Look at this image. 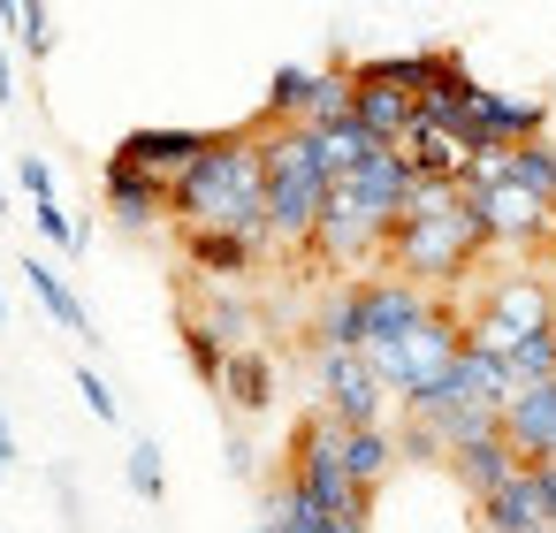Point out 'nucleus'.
<instances>
[{
    "label": "nucleus",
    "mask_w": 556,
    "mask_h": 533,
    "mask_svg": "<svg viewBox=\"0 0 556 533\" xmlns=\"http://www.w3.org/2000/svg\"><path fill=\"white\" fill-rule=\"evenodd\" d=\"M168 221L176 229H222V237L267 244V176H260L252 123L214 130V145L168 183Z\"/></svg>",
    "instance_id": "1"
},
{
    "label": "nucleus",
    "mask_w": 556,
    "mask_h": 533,
    "mask_svg": "<svg viewBox=\"0 0 556 533\" xmlns=\"http://www.w3.org/2000/svg\"><path fill=\"white\" fill-rule=\"evenodd\" d=\"M480 252H488V229H480L465 183H412V199L381 244V275H404L434 297V290H457Z\"/></svg>",
    "instance_id": "2"
},
{
    "label": "nucleus",
    "mask_w": 556,
    "mask_h": 533,
    "mask_svg": "<svg viewBox=\"0 0 556 533\" xmlns=\"http://www.w3.org/2000/svg\"><path fill=\"white\" fill-rule=\"evenodd\" d=\"M260 176H267V252H305L313 244V221H320V199H328V176L313 161V130L290 123V130H260Z\"/></svg>",
    "instance_id": "3"
},
{
    "label": "nucleus",
    "mask_w": 556,
    "mask_h": 533,
    "mask_svg": "<svg viewBox=\"0 0 556 533\" xmlns=\"http://www.w3.org/2000/svg\"><path fill=\"white\" fill-rule=\"evenodd\" d=\"M282 480L313 503V510H328V518H366L374 503L351 487V472H343V427L313 404L298 427H290V449H282Z\"/></svg>",
    "instance_id": "4"
},
{
    "label": "nucleus",
    "mask_w": 556,
    "mask_h": 533,
    "mask_svg": "<svg viewBox=\"0 0 556 533\" xmlns=\"http://www.w3.org/2000/svg\"><path fill=\"white\" fill-rule=\"evenodd\" d=\"M457 343H465V313H457L450 297H434V313H427L412 335H396V343H366L358 358H366V373L404 404V396H419V389L457 358Z\"/></svg>",
    "instance_id": "5"
},
{
    "label": "nucleus",
    "mask_w": 556,
    "mask_h": 533,
    "mask_svg": "<svg viewBox=\"0 0 556 533\" xmlns=\"http://www.w3.org/2000/svg\"><path fill=\"white\" fill-rule=\"evenodd\" d=\"M541 328H556V290H548L541 275H495V282L480 290V305L465 313V335H472L480 351H503V343L541 335Z\"/></svg>",
    "instance_id": "6"
},
{
    "label": "nucleus",
    "mask_w": 556,
    "mask_h": 533,
    "mask_svg": "<svg viewBox=\"0 0 556 533\" xmlns=\"http://www.w3.org/2000/svg\"><path fill=\"white\" fill-rule=\"evenodd\" d=\"M381 244H389V221L381 214H366L343 183H328V199H320V221H313V259L320 267H336V275H366V267H381Z\"/></svg>",
    "instance_id": "7"
},
{
    "label": "nucleus",
    "mask_w": 556,
    "mask_h": 533,
    "mask_svg": "<svg viewBox=\"0 0 556 533\" xmlns=\"http://www.w3.org/2000/svg\"><path fill=\"white\" fill-rule=\"evenodd\" d=\"M313 404L336 427H389V389L366 373L358 351H313Z\"/></svg>",
    "instance_id": "8"
},
{
    "label": "nucleus",
    "mask_w": 556,
    "mask_h": 533,
    "mask_svg": "<svg viewBox=\"0 0 556 533\" xmlns=\"http://www.w3.org/2000/svg\"><path fill=\"white\" fill-rule=\"evenodd\" d=\"M427 313H434V297H427L419 282H404V275H358V328H366V343H396V335H412ZM366 343H358V351H366Z\"/></svg>",
    "instance_id": "9"
},
{
    "label": "nucleus",
    "mask_w": 556,
    "mask_h": 533,
    "mask_svg": "<svg viewBox=\"0 0 556 533\" xmlns=\"http://www.w3.org/2000/svg\"><path fill=\"white\" fill-rule=\"evenodd\" d=\"M100 199H108V214H115V229H123V237H146L153 221H168V183L138 176L123 153H108V161H100Z\"/></svg>",
    "instance_id": "10"
},
{
    "label": "nucleus",
    "mask_w": 556,
    "mask_h": 533,
    "mask_svg": "<svg viewBox=\"0 0 556 533\" xmlns=\"http://www.w3.org/2000/svg\"><path fill=\"white\" fill-rule=\"evenodd\" d=\"M214 145V130H184V123H153V130H130L115 153L138 168V176H153V183H176L199 153Z\"/></svg>",
    "instance_id": "11"
},
{
    "label": "nucleus",
    "mask_w": 556,
    "mask_h": 533,
    "mask_svg": "<svg viewBox=\"0 0 556 533\" xmlns=\"http://www.w3.org/2000/svg\"><path fill=\"white\" fill-rule=\"evenodd\" d=\"M495 427H503V449H510L518 465H548V457H556V381H548V389H518V396L495 411Z\"/></svg>",
    "instance_id": "12"
},
{
    "label": "nucleus",
    "mask_w": 556,
    "mask_h": 533,
    "mask_svg": "<svg viewBox=\"0 0 556 533\" xmlns=\"http://www.w3.org/2000/svg\"><path fill=\"white\" fill-rule=\"evenodd\" d=\"M472 199V214H480V229H488V244H548L556 229H548V206H533L518 183H495V191H465Z\"/></svg>",
    "instance_id": "13"
},
{
    "label": "nucleus",
    "mask_w": 556,
    "mask_h": 533,
    "mask_svg": "<svg viewBox=\"0 0 556 533\" xmlns=\"http://www.w3.org/2000/svg\"><path fill=\"white\" fill-rule=\"evenodd\" d=\"M541 525H548V510H541V487H533L526 465H518L495 495L472 503V533H541Z\"/></svg>",
    "instance_id": "14"
},
{
    "label": "nucleus",
    "mask_w": 556,
    "mask_h": 533,
    "mask_svg": "<svg viewBox=\"0 0 556 533\" xmlns=\"http://www.w3.org/2000/svg\"><path fill=\"white\" fill-rule=\"evenodd\" d=\"M343 69H351V62H343ZM412 115H419V100H412V92L374 85V77H351V123H358L374 145H396V138L412 130Z\"/></svg>",
    "instance_id": "15"
},
{
    "label": "nucleus",
    "mask_w": 556,
    "mask_h": 533,
    "mask_svg": "<svg viewBox=\"0 0 556 533\" xmlns=\"http://www.w3.org/2000/svg\"><path fill=\"white\" fill-rule=\"evenodd\" d=\"M184 259H191V275L237 282V275H252V267L267 259V244H252V237H222V229H184Z\"/></svg>",
    "instance_id": "16"
},
{
    "label": "nucleus",
    "mask_w": 556,
    "mask_h": 533,
    "mask_svg": "<svg viewBox=\"0 0 556 533\" xmlns=\"http://www.w3.org/2000/svg\"><path fill=\"white\" fill-rule=\"evenodd\" d=\"M442 472H450V487H457L465 503H480V495H495V487L518 472V457H510V449H503V434H495V442L450 449V457H442Z\"/></svg>",
    "instance_id": "17"
},
{
    "label": "nucleus",
    "mask_w": 556,
    "mask_h": 533,
    "mask_svg": "<svg viewBox=\"0 0 556 533\" xmlns=\"http://www.w3.org/2000/svg\"><path fill=\"white\" fill-rule=\"evenodd\" d=\"M343 472H351V487L374 503V495L389 487V472H396V442H389V427H343Z\"/></svg>",
    "instance_id": "18"
},
{
    "label": "nucleus",
    "mask_w": 556,
    "mask_h": 533,
    "mask_svg": "<svg viewBox=\"0 0 556 533\" xmlns=\"http://www.w3.org/2000/svg\"><path fill=\"white\" fill-rule=\"evenodd\" d=\"M222 396H229V411H244V419H260L267 404H275V366H267V351H229V366H222V381H214Z\"/></svg>",
    "instance_id": "19"
},
{
    "label": "nucleus",
    "mask_w": 556,
    "mask_h": 533,
    "mask_svg": "<svg viewBox=\"0 0 556 533\" xmlns=\"http://www.w3.org/2000/svg\"><path fill=\"white\" fill-rule=\"evenodd\" d=\"M313 85H320V69H305V62H282L275 77H267V100H260V130H290V123H305V107H313Z\"/></svg>",
    "instance_id": "20"
},
{
    "label": "nucleus",
    "mask_w": 556,
    "mask_h": 533,
    "mask_svg": "<svg viewBox=\"0 0 556 533\" xmlns=\"http://www.w3.org/2000/svg\"><path fill=\"white\" fill-rule=\"evenodd\" d=\"M24 282H31V297L47 305V320H54V328H70V335H85V343H100V328H92L85 297H77V290H70V282H62V275H54V267H47L39 252L24 259Z\"/></svg>",
    "instance_id": "21"
},
{
    "label": "nucleus",
    "mask_w": 556,
    "mask_h": 533,
    "mask_svg": "<svg viewBox=\"0 0 556 533\" xmlns=\"http://www.w3.org/2000/svg\"><path fill=\"white\" fill-rule=\"evenodd\" d=\"M366 328H358V282H336L313 313V351H358Z\"/></svg>",
    "instance_id": "22"
},
{
    "label": "nucleus",
    "mask_w": 556,
    "mask_h": 533,
    "mask_svg": "<svg viewBox=\"0 0 556 533\" xmlns=\"http://www.w3.org/2000/svg\"><path fill=\"white\" fill-rule=\"evenodd\" d=\"M495 358H503V381H510V396H518V389H548V381H556V328H541V335H518V343H503Z\"/></svg>",
    "instance_id": "23"
},
{
    "label": "nucleus",
    "mask_w": 556,
    "mask_h": 533,
    "mask_svg": "<svg viewBox=\"0 0 556 533\" xmlns=\"http://www.w3.org/2000/svg\"><path fill=\"white\" fill-rule=\"evenodd\" d=\"M533 206H556V138H533V145H510V176Z\"/></svg>",
    "instance_id": "24"
},
{
    "label": "nucleus",
    "mask_w": 556,
    "mask_h": 533,
    "mask_svg": "<svg viewBox=\"0 0 556 533\" xmlns=\"http://www.w3.org/2000/svg\"><path fill=\"white\" fill-rule=\"evenodd\" d=\"M0 31H9L31 62H47V54H54V16L39 9V0H0Z\"/></svg>",
    "instance_id": "25"
},
{
    "label": "nucleus",
    "mask_w": 556,
    "mask_h": 533,
    "mask_svg": "<svg viewBox=\"0 0 556 533\" xmlns=\"http://www.w3.org/2000/svg\"><path fill=\"white\" fill-rule=\"evenodd\" d=\"M130 495H138V503H161V495H168V472H161V442H153V434L130 442Z\"/></svg>",
    "instance_id": "26"
},
{
    "label": "nucleus",
    "mask_w": 556,
    "mask_h": 533,
    "mask_svg": "<svg viewBox=\"0 0 556 533\" xmlns=\"http://www.w3.org/2000/svg\"><path fill=\"white\" fill-rule=\"evenodd\" d=\"M184 358H191V373H199L206 389H214V381H222V366H229V351H222V343H214L191 313H184Z\"/></svg>",
    "instance_id": "27"
},
{
    "label": "nucleus",
    "mask_w": 556,
    "mask_h": 533,
    "mask_svg": "<svg viewBox=\"0 0 556 533\" xmlns=\"http://www.w3.org/2000/svg\"><path fill=\"white\" fill-rule=\"evenodd\" d=\"M77 396H85V411H92V419H108V427L123 419V404H115V389L100 381V366H77Z\"/></svg>",
    "instance_id": "28"
},
{
    "label": "nucleus",
    "mask_w": 556,
    "mask_h": 533,
    "mask_svg": "<svg viewBox=\"0 0 556 533\" xmlns=\"http://www.w3.org/2000/svg\"><path fill=\"white\" fill-rule=\"evenodd\" d=\"M16 183H24V199H31V206H54V168H47L39 153H24V161H16Z\"/></svg>",
    "instance_id": "29"
},
{
    "label": "nucleus",
    "mask_w": 556,
    "mask_h": 533,
    "mask_svg": "<svg viewBox=\"0 0 556 533\" xmlns=\"http://www.w3.org/2000/svg\"><path fill=\"white\" fill-rule=\"evenodd\" d=\"M229 472H237V480H252V472H260V449H252L244 434H229Z\"/></svg>",
    "instance_id": "30"
},
{
    "label": "nucleus",
    "mask_w": 556,
    "mask_h": 533,
    "mask_svg": "<svg viewBox=\"0 0 556 533\" xmlns=\"http://www.w3.org/2000/svg\"><path fill=\"white\" fill-rule=\"evenodd\" d=\"M533 472V487H541V510H548V525H556V457L548 465H526Z\"/></svg>",
    "instance_id": "31"
},
{
    "label": "nucleus",
    "mask_w": 556,
    "mask_h": 533,
    "mask_svg": "<svg viewBox=\"0 0 556 533\" xmlns=\"http://www.w3.org/2000/svg\"><path fill=\"white\" fill-rule=\"evenodd\" d=\"M16 100V69H9V31H0V107Z\"/></svg>",
    "instance_id": "32"
},
{
    "label": "nucleus",
    "mask_w": 556,
    "mask_h": 533,
    "mask_svg": "<svg viewBox=\"0 0 556 533\" xmlns=\"http://www.w3.org/2000/svg\"><path fill=\"white\" fill-rule=\"evenodd\" d=\"M305 533H366V518H313Z\"/></svg>",
    "instance_id": "33"
},
{
    "label": "nucleus",
    "mask_w": 556,
    "mask_h": 533,
    "mask_svg": "<svg viewBox=\"0 0 556 533\" xmlns=\"http://www.w3.org/2000/svg\"><path fill=\"white\" fill-rule=\"evenodd\" d=\"M0 465H16V434H9V419H0Z\"/></svg>",
    "instance_id": "34"
},
{
    "label": "nucleus",
    "mask_w": 556,
    "mask_h": 533,
    "mask_svg": "<svg viewBox=\"0 0 556 533\" xmlns=\"http://www.w3.org/2000/svg\"><path fill=\"white\" fill-rule=\"evenodd\" d=\"M0 335H9V297H0Z\"/></svg>",
    "instance_id": "35"
},
{
    "label": "nucleus",
    "mask_w": 556,
    "mask_h": 533,
    "mask_svg": "<svg viewBox=\"0 0 556 533\" xmlns=\"http://www.w3.org/2000/svg\"><path fill=\"white\" fill-rule=\"evenodd\" d=\"M0 214H9V183H0Z\"/></svg>",
    "instance_id": "36"
},
{
    "label": "nucleus",
    "mask_w": 556,
    "mask_h": 533,
    "mask_svg": "<svg viewBox=\"0 0 556 533\" xmlns=\"http://www.w3.org/2000/svg\"><path fill=\"white\" fill-rule=\"evenodd\" d=\"M0 480H9V465H0Z\"/></svg>",
    "instance_id": "37"
},
{
    "label": "nucleus",
    "mask_w": 556,
    "mask_h": 533,
    "mask_svg": "<svg viewBox=\"0 0 556 533\" xmlns=\"http://www.w3.org/2000/svg\"><path fill=\"white\" fill-rule=\"evenodd\" d=\"M541 533H556V525H541Z\"/></svg>",
    "instance_id": "38"
}]
</instances>
